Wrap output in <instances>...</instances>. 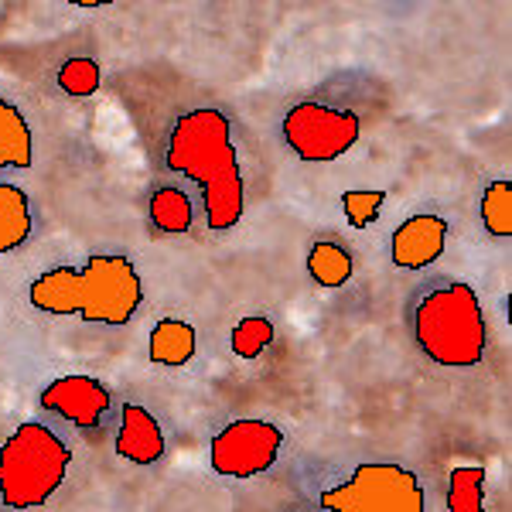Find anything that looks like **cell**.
I'll return each instance as SVG.
<instances>
[{"label":"cell","mask_w":512,"mask_h":512,"mask_svg":"<svg viewBox=\"0 0 512 512\" xmlns=\"http://www.w3.org/2000/svg\"><path fill=\"white\" fill-rule=\"evenodd\" d=\"M164 168L188 178L202 195L209 233H229L246 212V178L239 164L233 120L216 106H198L171 123Z\"/></svg>","instance_id":"1"},{"label":"cell","mask_w":512,"mask_h":512,"mask_svg":"<svg viewBox=\"0 0 512 512\" xmlns=\"http://www.w3.org/2000/svg\"><path fill=\"white\" fill-rule=\"evenodd\" d=\"M28 304L41 315L120 328L144 304V280L130 256L93 253L76 267H52L38 274L28 287Z\"/></svg>","instance_id":"2"},{"label":"cell","mask_w":512,"mask_h":512,"mask_svg":"<svg viewBox=\"0 0 512 512\" xmlns=\"http://www.w3.org/2000/svg\"><path fill=\"white\" fill-rule=\"evenodd\" d=\"M410 332L417 349L444 369H475L489 349V325L475 287L437 277L424 284L410 308Z\"/></svg>","instance_id":"3"},{"label":"cell","mask_w":512,"mask_h":512,"mask_svg":"<svg viewBox=\"0 0 512 512\" xmlns=\"http://www.w3.org/2000/svg\"><path fill=\"white\" fill-rule=\"evenodd\" d=\"M72 451L48 424L28 420L0 444V502L14 512L41 509L62 489Z\"/></svg>","instance_id":"4"},{"label":"cell","mask_w":512,"mask_h":512,"mask_svg":"<svg viewBox=\"0 0 512 512\" xmlns=\"http://www.w3.org/2000/svg\"><path fill=\"white\" fill-rule=\"evenodd\" d=\"M325 512H427L417 472L400 461H362L318 495Z\"/></svg>","instance_id":"5"},{"label":"cell","mask_w":512,"mask_h":512,"mask_svg":"<svg viewBox=\"0 0 512 512\" xmlns=\"http://www.w3.org/2000/svg\"><path fill=\"white\" fill-rule=\"evenodd\" d=\"M280 134L284 144L291 147L301 161L328 164L338 161L359 144L362 120L345 106L321 103V99H304L294 103L280 120Z\"/></svg>","instance_id":"6"},{"label":"cell","mask_w":512,"mask_h":512,"mask_svg":"<svg viewBox=\"0 0 512 512\" xmlns=\"http://www.w3.org/2000/svg\"><path fill=\"white\" fill-rule=\"evenodd\" d=\"M280 448H284V431L277 424L260 417H243L212 437L209 461L212 472L222 478H256L277 465Z\"/></svg>","instance_id":"7"},{"label":"cell","mask_w":512,"mask_h":512,"mask_svg":"<svg viewBox=\"0 0 512 512\" xmlns=\"http://www.w3.org/2000/svg\"><path fill=\"white\" fill-rule=\"evenodd\" d=\"M41 410L55 414L79 431H96L113 410V393L96 376H59L41 390Z\"/></svg>","instance_id":"8"},{"label":"cell","mask_w":512,"mask_h":512,"mask_svg":"<svg viewBox=\"0 0 512 512\" xmlns=\"http://www.w3.org/2000/svg\"><path fill=\"white\" fill-rule=\"evenodd\" d=\"M448 246V219L441 212H417L403 219L390 236V260L400 270H427L444 256Z\"/></svg>","instance_id":"9"},{"label":"cell","mask_w":512,"mask_h":512,"mask_svg":"<svg viewBox=\"0 0 512 512\" xmlns=\"http://www.w3.org/2000/svg\"><path fill=\"white\" fill-rule=\"evenodd\" d=\"M168 451L158 417L144 403H120V431H117V454L130 465H154Z\"/></svg>","instance_id":"10"},{"label":"cell","mask_w":512,"mask_h":512,"mask_svg":"<svg viewBox=\"0 0 512 512\" xmlns=\"http://www.w3.org/2000/svg\"><path fill=\"white\" fill-rule=\"evenodd\" d=\"M35 164V134L18 103L0 96V171H28Z\"/></svg>","instance_id":"11"},{"label":"cell","mask_w":512,"mask_h":512,"mask_svg":"<svg viewBox=\"0 0 512 512\" xmlns=\"http://www.w3.org/2000/svg\"><path fill=\"white\" fill-rule=\"evenodd\" d=\"M195 352H198V335H195L192 321L164 318L151 328V338H147V359H151L154 366L181 369L195 359Z\"/></svg>","instance_id":"12"},{"label":"cell","mask_w":512,"mask_h":512,"mask_svg":"<svg viewBox=\"0 0 512 512\" xmlns=\"http://www.w3.org/2000/svg\"><path fill=\"white\" fill-rule=\"evenodd\" d=\"M35 233V202L21 185L0 178V253H14Z\"/></svg>","instance_id":"13"},{"label":"cell","mask_w":512,"mask_h":512,"mask_svg":"<svg viewBox=\"0 0 512 512\" xmlns=\"http://www.w3.org/2000/svg\"><path fill=\"white\" fill-rule=\"evenodd\" d=\"M147 219H151L154 233H161V236L192 233V222H195L192 195L178 185H158L151 192V198H147Z\"/></svg>","instance_id":"14"},{"label":"cell","mask_w":512,"mask_h":512,"mask_svg":"<svg viewBox=\"0 0 512 512\" xmlns=\"http://www.w3.org/2000/svg\"><path fill=\"white\" fill-rule=\"evenodd\" d=\"M355 274V256L338 239H315L308 250V277L325 291H338Z\"/></svg>","instance_id":"15"},{"label":"cell","mask_w":512,"mask_h":512,"mask_svg":"<svg viewBox=\"0 0 512 512\" xmlns=\"http://www.w3.org/2000/svg\"><path fill=\"white\" fill-rule=\"evenodd\" d=\"M485 468L482 465H458L448 478V512H485Z\"/></svg>","instance_id":"16"},{"label":"cell","mask_w":512,"mask_h":512,"mask_svg":"<svg viewBox=\"0 0 512 512\" xmlns=\"http://www.w3.org/2000/svg\"><path fill=\"white\" fill-rule=\"evenodd\" d=\"M485 233L492 239H509L512 236V181L499 178L492 185H485L482 205H478Z\"/></svg>","instance_id":"17"},{"label":"cell","mask_w":512,"mask_h":512,"mask_svg":"<svg viewBox=\"0 0 512 512\" xmlns=\"http://www.w3.org/2000/svg\"><path fill=\"white\" fill-rule=\"evenodd\" d=\"M55 82H59V89L65 96L89 99V96H96L99 86H103V69H99V62L89 59V55H72V59H65L59 65Z\"/></svg>","instance_id":"18"},{"label":"cell","mask_w":512,"mask_h":512,"mask_svg":"<svg viewBox=\"0 0 512 512\" xmlns=\"http://www.w3.org/2000/svg\"><path fill=\"white\" fill-rule=\"evenodd\" d=\"M229 345L239 359H260L263 352L274 345V321L263 315H250L243 321H236L233 335H229Z\"/></svg>","instance_id":"19"},{"label":"cell","mask_w":512,"mask_h":512,"mask_svg":"<svg viewBox=\"0 0 512 512\" xmlns=\"http://www.w3.org/2000/svg\"><path fill=\"white\" fill-rule=\"evenodd\" d=\"M383 202H386L383 188H349V192H342V212L352 229L373 226L379 212H383Z\"/></svg>","instance_id":"20"},{"label":"cell","mask_w":512,"mask_h":512,"mask_svg":"<svg viewBox=\"0 0 512 512\" xmlns=\"http://www.w3.org/2000/svg\"><path fill=\"white\" fill-rule=\"evenodd\" d=\"M76 7H82V11H93V7H99V0H79Z\"/></svg>","instance_id":"21"}]
</instances>
